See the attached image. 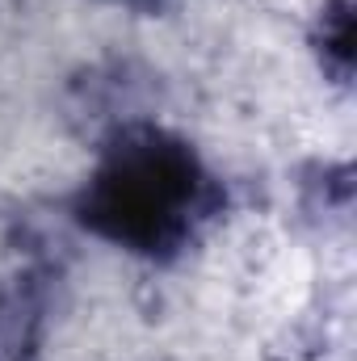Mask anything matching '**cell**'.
Masks as SVG:
<instances>
[{
    "label": "cell",
    "mask_w": 357,
    "mask_h": 361,
    "mask_svg": "<svg viewBox=\"0 0 357 361\" xmlns=\"http://www.w3.org/2000/svg\"><path fill=\"white\" fill-rule=\"evenodd\" d=\"M38 302L25 294H8L0 302V361H21L34 345Z\"/></svg>",
    "instance_id": "obj_2"
},
{
    "label": "cell",
    "mask_w": 357,
    "mask_h": 361,
    "mask_svg": "<svg viewBox=\"0 0 357 361\" xmlns=\"http://www.w3.org/2000/svg\"><path fill=\"white\" fill-rule=\"evenodd\" d=\"M202 185L206 177L189 147L152 130L131 135L92 177L89 193L80 197V219L139 252H169L185 235Z\"/></svg>",
    "instance_id": "obj_1"
},
{
    "label": "cell",
    "mask_w": 357,
    "mask_h": 361,
    "mask_svg": "<svg viewBox=\"0 0 357 361\" xmlns=\"http://www.w3.org/2000/svg\"><path fill=\"white\" fill-rule=\"evenodd\" d=\"M320 42H324V59L332 63V72L337 76H349V63H353V13H349L345 0H337L324 13Z\"/></svg>",
    "instance_id": "obj_3"
}]
</instances>
